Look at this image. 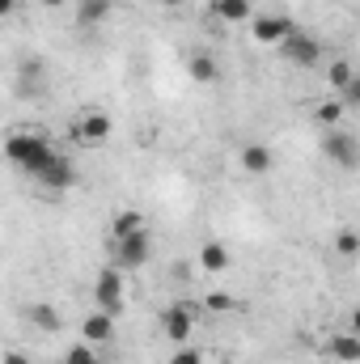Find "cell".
Listing matches in <instances>:
<instances>
[{"label":"cell","instance_id":"cell-1","mask_svg":"<svg viewBox=\"0 0 360 364\" xmlns=\"http://www.w3.org/2000/svg\"><path fill=\"white\" fill-rule=\"evenodd\" d=\"M4 153H9V161L17 166V170H26L30 178H38L60 153H55V144L47 140V136H38V132H13L9 140H4Z\"/></svg>","mask_w":360,"mask_h":364},{"label":"cell","instance_id":"cell-2","mask_svg":"<svg viewBox=\"0 0 360 364\" xmlns=\"http://www.w3.org/2000/svg\"><path fill=\"white\" fill-rule=\"evenodd\" d=\"M110 255H115V267H119V272H136V267L149 263V255H153V237L140 229V233H132V237L110 242Z\"/></svg>","mask_w":360,"mask_h":364},{"label":"cell","instance_id":"cell-3","mask_svg":"<svg viewBox=\"0 0 360 364\" xmlns=\"http://www.w3.org/2000/svg\"><path fill=\"white\" fill-rule=\"evenodd\" d=\"M322 157H327L331 166H339V170H356V166H360L356 136H348L344 127H331V132L322 136Z\"/></svg>","mask_w":360,"mask_h":364},{"label":"cell","instance_id":"cell-4","mask_svg":"<svg viewBox=\"0 0 360 364\" xmlns=\"http://www.w3.org/2000/svg\"><path fill=\"white\" fill-rule=\"evenodd\" d=\"M288 34H297V26H292V17H284V13H259V17L250 21V38H255L259 47H280Z\"/></svg>","mask_w":360,"mask_h":364},{"label":"cell","instance_id":"cell-5","mask_svg":"<svg viewBox=\"0 0 360 364\" xmlns=\"http://www.w3.org/2000/svg\"><path fill=\"white\" fill-rule=\"evenodd\" d=\"M280 55L288 60V64H297V68H314L318 60H322V43L314 38V34H288L284 43H280Z\"/></svg>","mask_w":360,"mask_h":364},{"label":"cell","instance_id":"cell-6","mask_svg":"<svg viewBox=\"0 0 360 364\" xmlns=\"http://www.w3.org/2000/svg\"><path fill=\"white\" fill-rule=\"evenodd\" d=\"M93 301H97L102 314H119L123 309V275H119V267L97 272V279H93Z\"/></svg>","mask_w":360,"mask_h":364},{"label":"cell","instance_id":"cell-7","mask_svg":"<svg viewBox=\"0 0 360 364\" xmlns=\"http://www.w3.org/2000/svg\"><path fill=\"white\" fill-rule=\"evenodd\" d=\"M162 331H166V339L170 343H186L191 339V331H195V305H186V301H179V305H170V309H162Z\"/></svg>","mask_w":360,"mask_h":364},{"label":"cell","instance_id":"cell-8","mask_svg":"<svg viewBox=\"0 0 360 364\" xmlns=\"http://www.w3.org/2000/svg\"><path fill=\"white\" fill-rule=\"evenodd\" d=\"M81 339H85V343H93V348H106V343L115 339V314L93 309L90 318L81 322Z\"/></svg>","mask_w":360,"mask_h":364},{"label":"cell","instance_id":"cell-9","mask_svg":"<svg viewBox=\"0 0 360 364\" xmlns=\"http://www.w3.org/2000/svg\"><path fill=\"white\" fill-rule=\"evenodd\" d=\"M242 170L246 174H255V178H263V174H271L275 170V157H271L268 144H259V140H250V144H242Z\"/></svg>","mask_w":360,"mask_h":364},{"label":"cell","instance_id":"cell-10","mask_svg":"<svg viewBox=\"0 0 360 364\" xmlns=\"http://www.w3.org/2000/svg\"><path fill=\"white\" fill-rule=\"evenodd\" d=\"M34 182H38V186H47V191H68V186L77 182V166H73L68 157H55V161H51V166H47Z\"/></svg>","mask_w":360,"mask_h":364},{"label":"cell","instance_id":"cell-11","mask_svg":"<svg viewBox=\"0 0 360 364\" xmlns=\"http://www.w3.org/2000/svg\"><path fill=\"white\" fill-rule=\"evenodd\" d=\"M77 136H81L85 144H102V140L110 136V114H102V110H85V114L77 119Z\"/></svg>","mask_w":360,"mask_h":364},{"label":"cell","instance_id":"cell-12","mask_svg":"<svg viewBox=\"0 0 360 364\" xmlns=\"http://www.w3.org/2000/svg\"><path fill=\"white\" fill-rule=\"evenodd\" d=\"M327 356L339 364H360V335H331L327 339Z\"/></svg>","mask_w":360,"mask_h":364},{"label":"cell","instance_id":"cell-13","mask_svg":"<svg viewBox=\"0 0 360 364\" xmlns=\"http://www.w3.org/2000/svg\"><path fill=\"white\" fill-rule=\"evenodd\" d=\"M186 73H191V81H199V85H216V81H221V64H216L208 51L191 55V60H186Z\"/></svg>","mask_w":360,"mask_h":364},{"label":"cell","instance_id":"cell-14","mask_svg":"<svg viewBox=\"0 0 360 364\" xmlns=\"http://www.w3.org/2000/svg\"><path fill=\"white\" fill-rule=\"evenodd\" d=\"M212 13H216L221 21H229V26L255 21V4H250V0H212Z\"/></svg>","mask_w":360,"mask_h":364},{"label":"cell","instance_id":"cell-15","mask_svg":"<svg viewBox=\"0 0 360 364\" xmlns=\"http://www.w3.org/2000/svg\"><path fill=\"white\" fill-rule=\"evenodd\" d=\"M229 250H225V242H203L199 246V267L203 272H212V275H221V272H229Z\"/></svg>","mask_w":360,"mask_h":364},{"label":"cell","instance_id":"cell-16","mask_svg":"<svg viewBox=\"0 0 360 364\" xmlns=\"http://www.w3.org/2000/svg\"><path fill=\"white\" fill-rule=\"evenodd\" d=\"M344 110H348V102L335 93V97H322V102L314 106V119H318V123L331 132V127H339V123H344Z\"/></svg>","mask_w":360,"mask_h":364},{"label":"cell","instance_id":"cell-17","mask_svg":"<svg viewBox=\"0 0 360 364\" xmlns=\"http://www.w3.org/2000/svg\"><path fill=\"white\" fill-rule=\"evenodd\" d=\"M140 229H144V216H140L136 208H123V212H115V220H110V242L132 237V233H140Z\"/></svg>","mask_w":360,"mask_h":364},{"label":"cell","instance_id":"cell-18","mask_svg":"<svg viewBox=\"0 0 360 364\" xmlns=\"http://www.w3.org/2000/svg\"><path fill=\"white\" fill-rule=\"evenodd\" d=\"M30 322H34L38 331H47V335H55V331H60V309L38 301V305H30Z\"/></svg>","mask_w":360,"mask_h":364},{"label":"cell","instance_id":"cell-19","mask_svg":"<svg viewBox=\"0 0 360 364\" xmlns=\"http://www.w3.org/2000/svg\"><path fill=\"white\" fill-rule=\"evenodd\" d=\"M110 17V0H81L77 4V21L81 26H97V21H106Z\"/></svg>","mask_w":360,"mask_h":364},{"label":"cell","instance_id":"cell-20","mask_svg":"<svg viewBox=\"0 0 360 364\" xmlns=\"http://www.w3.org/2000/svg\"><path fill=\"white\" fill-rule=\"evenodd\" d=\"M352 77H356V68H352L348 60H335V64H331V73H327V81H331V90H335V93L348 90V85H352Z\"/></svg>","mask_w":360,"mask_h":364},{"label":"cell","instance_id":"cell-21","mask_svg":"<svg viewBox=\"0 0 360 364\" xmlns=\"http://www.w3.org/2000/svg\"><path fill=\"white\" fill-rule=\"evenodd\" d=\"M335 250H339L344 259H360V233L356 229H339V233H335Z\"/></svg>","mask_w":360,"mask_h":364},{"label":"cell","instance_id":"cell-22","mask_svg":"<svg viewBox=\"0 0 360 364\" xmlns=\"http://www.w3.org/2000/svg\"><path fill=\"white\" fill-rule=\"evenodd\" d=\"M64 364H97V356H93V343H73L68 352H64Z\"/></svg>","mask_w":360,"mask_h":364},{"label":"cell","instance_id":"cell-23","mask_svg":"<svg viewBox=\"0 0 360 364\" xmlns=\"http://www.w3.org/2000/svg\"><path fill=\"white\" fill-rule=\"evenodd\" d=\"M170 364H203V352H199V348H186V343H182L179 352L170 356Z\"/></svg>","mask_w":360,"mask_h":364},{"label":"cell","instance_id":"cell-24","mask_svg":"<svg viewBox=\"0 0 360 364\" xmlns=\"http://www.w3.org/2000/svg\"><path fill=\"white\" fill-rule=\"evenodd\" d=\"M339 97H344L348 106H360V73H356V77H352V85H348V90L339 93Z\"/></svg>","mask_w":360,"mask_h":364},{"label":"cell","instance_id":"cell-25","mask_svg":"<svg viewBox=\"0 0 360 364\" xmlns=\"http://www.w3.org/2000/svg\"><path fill=\"white\" fill-rule=\"evenodd\" d=\"M208 309H238V301L225 296V292H216V296H208Z\"/></svg>","mask_w":360,"mask_h":364},{"label":"cell","instance_id":"cell-26","mask_svg":"<svg viewBox=\"0 0 360 364\" xmlns=\"http://www.w3.org/2000/svg\"><path fill=\"white\" fill-rule=\"evenodd\" d=\"M4 364H30V356H26V352H9V356H4Z\"/></svg>","mask_w":360,"mask_h":364},{"label":"cell","instance_id":"cell-27","mask_svg":"<svg viewBox=\"0 0 360 364\" xmlns=\"http://www.w3.org/2000/svg\"><path fill=\"white\" fill-rule=\"evenodd\" d=\"M348 326H352V335H360V305L352 309V318H348Z\"/></svg>","mask_w":360,"mask_h":364},{"label":"cell","instance_id":"cell-28","mask_svg":"<svg viewBox=\"0 0 360 364\" xmlns=\"http://www.w3.org/2000/svg\"><path fill=\"white\" fill-rule=\"evenodd\" d=\"M38 4H43V9H64L68 0H38Z\"/></svg>","mask_w":360,"mask_h":364},{"label":"cell","instance_id":"cell-29","mask_svg":"<svg viewBox=\"0 0 360 364\" xmlns=\"http://www.w3.org/2000/svg\"><path fill=\"white\" fill-rule=\"evenodd\" d=\"M17 9V0H0V13H13Z\"/></svg>","mask_w":360,"mask_h":364},{"label":"cell","instance_id":"cell-30","mask_svg":"<svg viewBox=\"0 0 360 364\" xmlns=\"http://www.w3.org/2000/svg\"><path fill=\"white\" fill-rule=\"evenodd\" d=\"M157 4H166V9H179L182 0H157Z\"/></svg>","mask_w":360,"mask_h":364},{"label":"cell","instance_id":"cell-31","mask_svg":"<svg viewBox=\"0 0 360 364\" xmlns=\"http://www.w3.org/2000/svg\"><path fill=\"white\" fill-rule=\"evenodd\" d=\"M60 364H64V360H60Z\"/></svg>","mask_w":360,"mask_h":364}]
</instances>
